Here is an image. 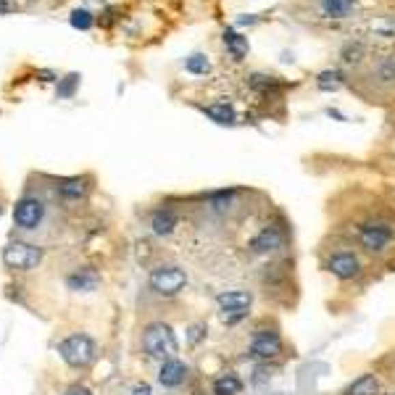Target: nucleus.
Here are the masks:
<instances>
[{"label":"nucleus","mask_w":395,"mask_h":395,"mask_svg":"<svg viewBox=\"0 0 395 395\" xmlns=\"http://www.w3.org/2000/svg\"><path fill=\"white\" fill-rule=\"evenodd\" d=\"M132 395H150V385H137V387L132 390Z\"/></svg>","instance_id":"nucleus-25"},{"label":"nucleus","mask_w":395,"mask_h":395,"mask_svg":"<svg viewBox=\"0 0 395 395\" xmlns=\"http://www.w3.org/2000/svg\"><path fill=\"white\" fill-rule=\"evenodd\" d=\"M66 395H92V393L87 390V387H82V385H74V387Z\"/></svg>","instance_id":"nucleus-24"},{"label":"nucleus","mask_w":395,"mask_h":395,"mask_svg":"<svg viewBox=\"0 0 395 395\" xmlns=\"http://www.w3.org/2000/svg\"><path fill=\"white\" fill-rule=\"evenodd\" d=\"M377 393H379V382L374 374H364V377H359L348 387V395H377Z\"/></svg>","instance_id":"nucleus-16"},{"label":"nucleus","mask_w":395,"mask_h":395,"mask_svg":"<svg viewBox=\"0 0 395 395\" xmlns=\"http://www.w3.org/2000/svg\"><path fill=\"white\" fill-rule=\"evenodd\" d=\"M282 240H285V234L280 232L277 227H267V230H261V232L256 234L251 240V251L253 253H269V251H277L280 245H282Z\"/></svg>","instance_id":"nucleus-13"},{"label":"nucleus","mask_w":395,"mask_h":395,"mask_svg":"<svg viewBox=\"0 0 395 395\" xmlns=\"http://www.w3.org/2000/svg\"><path fill=\"white\" fill-rule=\"evenodd\" d=\"M327 269L332 271L338 280H353L361 274V261L353 253H335L329 261H327Z\"/></svg>","instance_id":"nucleus-11"},{"label":"nucleus","mask_w":395,"mask_h":395,"mask_svg":"<svg viewBox=\"0 0 395 395\" xmlns=\"http://www.w3.org/2000/svg\"><path fill=\"white\" fill-rule=\"evenodd\" d=\"M5 11H8V3H5V0H0V14H5Z\"/></svg>","instance_id":"nucleus-26"},{"label":"nucleus","mask_w":395,"mask_h":395,"mask_svg":"<svg viewBox=\"0 0 395 395\" xmlns=\"http://www.w3.org/2000/svg\"><path fill=\"white\" fill-rule=\"evenodd\" d=\"M92 18L87 11H74L72 14V27H77V29H90Z\"/></svg>","instance_id":"nucleus-22"},{"label":"nucleus","mask_w":395,"mask_h":395,"mask_svg":"<svg viewBox=\"0 0 395 395\" xmlns=\"http://www.w3.org/2000/svg\"><path fill=\"white\" fill-rule=\"evenodd\" d=\"M58 190H61V195L64 198H82L87 193V182L85 180H64L58 185Z\"/></svg>","instance_id":"nucleus-20"},{"label":"nucleus","mask_w":395,"mask_h":395,"mask_svg":"<svg viewBox=\"0 0 395 395\" xmlns=\"http://www.w3.org/2000/svg\"><path fill=\"white\" fill-rule=\"evenodd\" d=\"M143 348L150 359L169 361L177 353V338L166 324H148L143 332Z\"/></svg>","instance_id":"nucleus-2"},{"label":"nucleus","mask_w":395,"mask_h":395,"mask_svg":"<svg viewBox=\"0 0 395 395\" xmlns=\"http://www.w3.org/2000/svg\"><path fill=\"white\" fill-rule=\"evenodd\" d=\"M251 351L256 359H277L282 353V340L277 332H269V329H261L256 332L251 340Z\"/></svg>","instance_id":"nucleus-10"},{"label":"nucleus","mask_w":395,"mask_h":395,"mask_svg":"<svg viewBox=\"0 0 395 395\" xmlns=\"http://www.w3.org/2000/svg\"><path fill=\"white\" fill-rule=\"evenodd\" d=\"M58 353H61V359L66 361L69 366L85 369V366H90L92 361H95V356H98V345H95V340H92L90 335H69L66 340H61Z\"/></svg>","instance_id":"nucleus-3"},{"label":"nucleus","mask_w":395,"mask_h":395,"mask_svg":"<svg viewBox=\"0 0 395 395\" xmlns=\"http://www.w3.org/2000/svg\"><path fill=\"white\" fill-rule=\"evenodd\" d=\"M243 390V382L234 377V374H221L214 382V393L216 395H237Z\"/></svg>","instance_id":"nucleus-17"},{"label":"nucleus","mask_w":395,"mask_h":395,"mask_svg":"<svg viewBox=\"0 0 395 395\" xmlns=\"http://www.w3.org/2000/svg\"><path fill=\"white\" fill-rule=\"evenodd\" d=\"M98 282H100V277H98V271L90 269V267H87V269L74 271V274L66 277L69 290H77V292H90V290L98 288Z\"/></svg>","instance_id":"nucleus-14"},{"label":"nucleus","mask_w":395,"mask_h":395,"mask_svg":"<svg viewBox=\"0 0 395 395\" xmlns=\"http://www.w3.org/2000/svg\"><path fill=\"white\" fill-rule=\"evenodd\" d=\"M359 66H364L366 82L379 90H395V51L393 53H369L364 55Z\"/></svg>","instance_id":"nucleus-1"},{"label":"nucleus","mask_w":395,"mask_h":395,"mask_svg":"<svg viewBox=\"0 0 395 395\" xmlns=\"http://www.w3.org/2000/svg\"><path fill=\"white\" fill-rule=\"evenodd\" d=\"M42 200L37 198H21L16 203V211H14V221H16L18 230H35L42 219Z\"/></svg>","instance_id":"nucleus-7"},{"label":"nucleus","mask_w":395,"mask_h":395,"mask_svg":"<svg viewBox=\"0 0 395 395\" xmlns=\"http://www.w3.org/2000/svg\"><path fill=\"white\" fill-rule=\"evenodd\" d=\"M74 82H77V77H69V79H66V85H64V87H61V90H58V95H72V87H74Z\"/></svg>","instance_id":"nucleus-23"},{"label":"nucleus","mask_w":395,"mask_h":395,"mask_svg":"<svg viewBox=\"0 0 395 395\" xmlns=\"http://www.w3.org/2000/svg\"><path fill=\"white\" fill-rule=\"evenodd\" d=\"M224 45L230 48L232 58H237V61L248 53V40L243 35H237V32H224Z\"/></svg>","instance_id":"nucleus-18"},{"label":"nucleus","mask_w":395,"mask_h":395,"mask_svg":"<svg viewBox=\"0 0 395 395\" xmlns=\"http://www.w3.org/2000/svg\"><path fill=\"white\" fill-rule=\"evenodd\" d=\"M185 69L190 74H206L208 72V61H206V55H190L185 61Z\"/></svg>","instance_id":"nucleus-21"},{"label":"nucleus","mask_w":395,"mask_h":395,"mask_svg":"<svg viewBox=\"0 0 395 395\" xmlns=\"http://www.w3.org/2000/svg\"><path fill=\"white\" fill-rule=\"evenodd\" d=\"M316 11H319V18L342 21V18L356 16L359 0H316Z\"/></svg>","instance_id":"nucleus-9"},{"label":"nucleus","mask_w":395,"mask_h":395,"mask_svg":"<svg viewBox=\"0 0 395 395\" xmlns=\"http://www.w3.org/2000/svg\"><path fill=\"white\" fill-rule=\"evenodd\" d=\"M177 214L174 211H169V208H161V211H156L153 219H150V227H153V232L156 234H172L174 232V227H177Z\"/></svg>","instance_id":"nucleus-15"},{"label":"nucleus","mask_w":395,"mask_h":395,"mask_svg":"<svg viewBox=\"0 0 395 395\" xmlns=\"http://www.w3.org/2000/svg\"><path fill=\"white\" fill-rule=\"evenodd\" d=\"M42 261V248L37 245H29V243H21V240H14L3 248V264L8 269L16 271H32Z\"/></svg>","instance_id":"nucleus-4"},{"label":"nucleus","mask_w":395,"mask_h":395,"mask_svg":"<svg viewBox=\"0 0 395 395\" xmlns=\"http://www.w3.org/2000/svg\"><path fill=\"white\" fill-rule=\"evenodd\" d=\"M216 303L221 308L224 322H237V319H243V316L248 314V308H251V292H245V290H230V292H221V295L216 298Z\"/></svg>","instance_id":"nucleus-6"},{"label":"nucleus","mask_w":395,"mask_h":395,"mask_svg":"<svg viewBox=\"0 0 395 395\" xmlns=\"http://www.w3.org/2000/svg\"><path fill=\"white\" fill-rule=\"evenodd\" d=\"M185 379H187V366L180 359L163 361L161 369H159V382L163 387H180Z\"/></svg>","instance_id":"nucleus-12"},{"label":"nucleus","mask_w":395,"mask_h":395,"mask_svg":"<svg viewBox=\"0 0 395 395\" xmlns=\"http://www.w3.org/2000/svg\"><path fill=\"white\" fill-rule=\"evenodd\" d=\"M206 113H208L214 122H219V124H232L234 122V108L227 106V103H214V106L206 108Z\"/></svg>","instance_id":"nucleus-19"},{"label":"nucleus","mask_w":395,"mask_h":395,"mask_svg":"<svg viewBox=\"0 0 395 395\" xmlns=\"http://www.w3.org/2000/svg\"><path fill=\"white\" fill-rule=\"evenodd\" d=\"M148 282H150V290H153V292H159L163 298H172V295H177V292L185 290L187 274H185L180 267H159V269L150 271Z\"/></svg>","instance_id":"nucleus-5"},{"label":"nucleus","mask_w":395,"mask_h":395,"mask_svg":"<svg viewBox=\"0 0 395 395\" xmlns=\"http://www.w3.org/2000/svg\"><path fill=\"white\" fill-rule=\"evenodd\" d=\"M359 240L369 253H382L390 245L393 232H390L385 224H364L359 232Z\"/></svg>","instance_id":"nucleus-8"}]
</instances>
